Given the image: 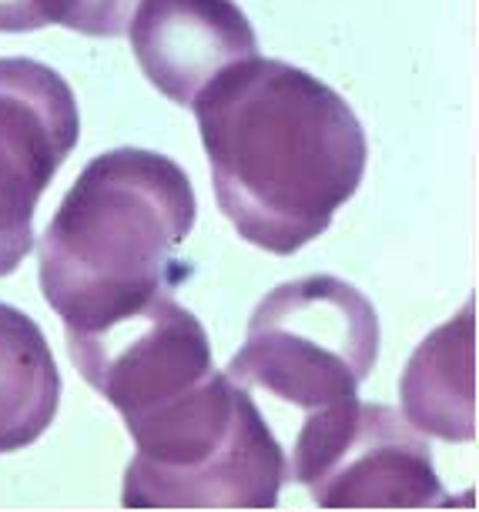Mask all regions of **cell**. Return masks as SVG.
Listing matches in <instances>:
<instances>
[{
  "label": "cell",
  "instance_id": "obj_1",
  "mask_svg": "<svg viewBox=\"0 0 479 512\" xmlns=\"http://www.w3.org/2000/svg\"><path fill=\"white\" fill-rule=\"evenodd\" d=\"M218 208L248 245L295 255L332 225L366 175V131L309 71L248 57L195 98Z\"/></svg>",
  "mask_w": 479,
  "mask_h": 512
},
{
  "label": "cell",
  "instance_id": "obj_2",
  "mask_svg": "<svg viewBox=\"0 0 479 512\" xmlns=\"http://www.w3.org/2000/svg\"><path fill=\"white\" fill-rule=\"evenodd\" d=\"M195 215V188L168 154L91 158L41 238V292L67 332L111 325L185 282L191 265L178 251Z\"/></svg>",
  "mask_w": 479,
  "mask_h": 512
},
{
  "label": "cell",
  "instance_id": "obj_7",
  "mask_svg": "<svg viewBox=\"0 0 479 512\" xmlns=\"http://www.w3.org/2000/svg\"><path fill=\"white\" fill-rule=\"evenodd\" d=\"M78 134V101L54 67L0 57V278L31 255L34 211Z\"/></svg>",
  "mask_w": 479,
  "mask_h": 512
},
{
  "label": "cell",
  "instance_id": "obj_11",
  "mask_svg": "<svg viewBox=\"0 0 479 512\" xmlns=\"http://www.w3.org/2000/svg\"><path fill=\"white\" fill-rule=\"evenodd\" d=\"M141 0H34L44 24H61L84 37H121Z\"/></svg>",
  "mask_w": 479,
  "mask_h": 512
},
{
  "label": "cell",
  "instance_id": "obj_8",
  "mask_svg": "<svg viewBox=\"0 0 479 512\" xmlns=\"http://www.w3.org/2000/svg\"><path fill=\"white\" fill-rule=\"evenodd\" d=\"M124 34L151 88L181 108L225 67L258 57L255 31L235 0H141Z\"/></svg>",
  "mask_w": 479,
  "mask_h": 512
},
{
  "label": "cell",
  "instance_id": "obj_3",
  "mask_svg": "<svg viewBox=\"0 0 479 512\" xmlns=\"http://www.w3.org/2000/svg\"><path fill=\"white\" fill-rule=\"evenodd\" d=\"M128 509H272L289 459L248 389L208 372L195 389L128 422Z\"/></svg>",
  "mask_w": 479,
  "mask_h": 512
},
{
  "label": "cell",
  "instance_id": "obj_4",
  "mask_svg": "<svg viewBox=\"0 0 479 512\" xmlns=\"http://www.w3.org/2000/svg\"><path fill=\"white\" fill-rule=\"evenodd\" d=\"M379 355V315L356 285L332 275L272 288L248 322L228 379L315 412L346 402Z\"/></svg>",
  "mask_w": 479,
  "mask_h": 512
},
{
  "label": "cell",
  "instance_id": "obj_5",
  "mask_svg": "<svg viewBox=\"0 0 479 512\" xmlns=\"http://www.w3.org/2000/svg\"><path fill=\"white\" fill-rule=\"evenodd\" d=\"M289 479L322 509H443L456 502L416 425L356 395L305 412Z\"/></svg>",
  "mask_w": 479,
  "mask_h": 512
},
{
  "label": "cell",
  "instance_id": "obj_6",
  "mask_svg": "<svg viewBox=\"0 0 479 512\" xmlns=\"http://www.w3.org/2000/svg\"><path fill=\"white\" fill-rule=\"evenodd\" d=\"M81 379L121 412L124 425L181 399L205 379L212 345L205 328L171 292L91 332H67Z\"/></svg>",
  "mask_w": 479,
  "mask_h": 512
},
{
  "label": "cell",
  "instance_id": "obj_10",
  "mask_svg": "<svg viewBox=\"0 0 479 512\" xmlns=\"http://www.w3.org/2000/svg\"><path fill=\"white\" fill-rule=\"evenodd\" d=\"M57 405L61 372L41 325L0 302V456L41 439Z\"/></svg>",
  "mask_w": 479,
  "mask_h": 512
},
{
  "label": "cell",
  "instance_id": "obj_12",
  "mask_svg": "<svg viewBox=\"0 0 479 512\" xmlns=\"http://www.w3.org/2000/svg\"><path fill=\"white\" fill-rule=\"evenodd\" d=\"M44 21L34 0H0V34H27L41 31Z\"/></svg>",
  "mask_w": 479,
  "mask_h": 512
},
{
  "label": "cell",
  "instance_id": "obj_9",
  "mask_svg": "<svg viewBox=\"0 0 479 512\" xmlns=\"http://www.w3.org/2000/svg\"><path fill=\"white\" fill-rule=\"evenodd\" d=\"M473 305L433 332L402 372L399 392L406 419L419 432L446 442L476 436V369H473Z\"/></svg>",
  "mask_w": 479,
  "mask_h": 512
}]
</instances>
